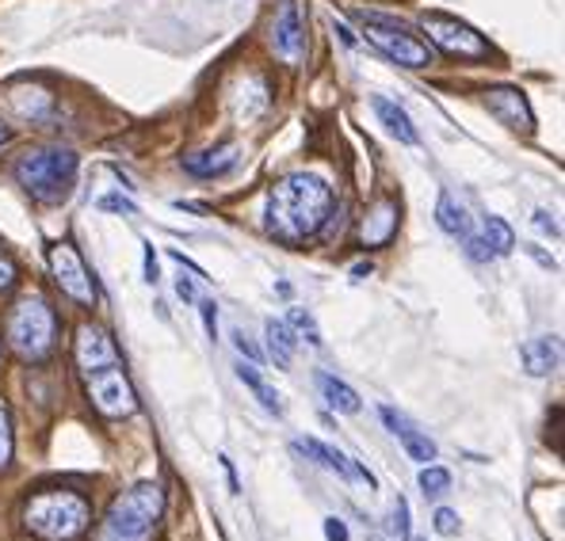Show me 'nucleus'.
I'll list each match as a JSON object with an SVG mask.
<instances>
[{"instance_id": "nucleus-13", "label": "nucleus", "mask_w": 565, "mask_h": 541, "mask_svg": "<svg viewBox=\"0 0 565 541\" xmlns=\"http://www.w3.org/2000/svg\"><path fill=\"white\" fill-rule=\"evenodd\" d=\"M73 363H77L81 374H88V370H96V366L119 363V347L111 344V336H107L104 328L81 324L77 339H73Z\"/></svg>"}, {"instance_id": "nucleus-28", "label": "nucleus", "mask_w": 565, "mask_h": 541, "mask_svg": "<svg viewBox=\"0 0 565 541\" xmlns=\"http://www.w3.org/2000/svg\"><path fill=\"white\" fill-rule=\"evenodd\" d=\"M199 313H203L206 336H211V339H218V305H214L211 297H203V302H199Z\"/></svg>"}, {"instance_id": "nucleus-1", "label": "nucleus", "mask_w": 565, "mask_h": 541, "mask_svg": "<svg viewBox=\"0 0 565 541\" xmlns=\"http://www.w3.org/2000/svg\"><path fill=\"white\" fill-rule=\"evenodd\" d=\"M332 191L321 176L310 172H290L282 176L268 195V229L271 237L298 245V240L318 237L321 226L329 221Z\"/></svg>"}, {"instance_id": "nucleus-17", "label": "nucleus", "mask_w": 565, "mask_h": 541, "mask_svg": "<svg viewBox=\"0 0 565 541\" xmlns=\"http://www.w3.org/2000/svg\"><path fill=\"white\" fill-rule=\"evenodd\" d=\"M371 107H375L382 127L402 141V145H417V127H413V119L405 115V107H397L394 99H386V96H375V99H371Z\"/></svg>"}, {"instance_id": "nucleus-11", "label": "nucleus", "mask_w": 565, "mask_h": 541, "mask_svg": "<svg viewBox=\"0 0 565 541\" xmlns=\"http://www.w3.org/2000/svg\"><path fill=\"white\" fill-rule=\"evenodd\" d=\"M481 104H486L509 130H520V134H531V130H535V115H531V107L520 88H486L481 91Z\"/></svg>"}, {"instance_id": "nucleus-12", "label": "nucleus", "mask_w": 565, "mask_h": 541, "mask_svg": "<svg viewBox=\"0 0 565 541\" xmlns=\"http://www.w3.org/2000/svg\"><path fill=\"white\" fill-rule=\"evenodd\" d=\"M295 454H302V457H310V462H318L321 469H329V473H337V477H344V480H360V485H367V488H375V477H371L363 465H355L352 457H344L340 451H332V446L326 443H318V439H295Z\"/></svg>"}, {"instance_id": "nucleus-35", "label": "nucleus", "mask_w": 565, "mask_h": 541, "mask_svg": "<svg viewBox=\"0 0 565 541\" xmlns=\"http://www.w3.org/2000/svg\"><path fill=\"white\" fill-rule=\"evenodd\" d=\"M161 274H157V252L153 245H146V282H157Z\"/></svg>"}, {"instance_id": "nucleus-29", "label": "nucleus", "mask_w": 565, "mask_h": 541, "mask_svg": "<svg viewBox=\"0 0 565 541\" xmlns=\"http://www.w3.org/2000/svg\"><path fill=\"white\" fill-rule=\"evenodd\" d=\"M436 530H439V534H447V538H455V534H459V515L447 511V507H439V511H436Z\"/></svg>"}, {"instance_id": "nucleus-20", "label": "nucleus", "mask_w": 565, "mask_h": 541, "mask_svg": "<svg viewBox=\"0 0 565 541\" xmlns=\"http://www.w3.org/2000/svg\"><path fill=\"white\" fill-rule=\"evenodd\" d=\"M478 237L486 240V248L493 252V260H501V256H509L512 248H516V232L504 218H486L478 229Z\"/></svg>"}, {"instance_id": "nucleus-10", "label": "nucleus", "mask_w": 565, "mask_h": 541, "mask_svg": "<svg viewBox=\"0 0 565 541\" xmlns=\"http://www.w3.org/2000/svg\"><path fill=\"white\" fill-rule=\"evenodd\" d=\"M271 46L287 65H298L306 57V12L302 4L287 0L276 15V28H271Z\"/></svg>"}, {"instance_id": "nucleus-6", "label": "nucleus", "mask_w": 565, "mask_h": 541, "mask_svg": "<svg viewBox=\"0 0 565 541\" xmlns=\"http://www.w3.org/2000/svg\"><path fill=\"white\" fill-rule=\"evenodd\" d=\"M352 15L363 28V35H367V43H375L390 62L405 65V69H424V65H431L428 43H420L405 23L390 20V15H379V12H363V8H355Z\"/></svg>"}, {"instance_id": "nucleus-7", "label": "nucleus", "mask_w": 565, "mask_h": 541, "mask_svg": "<svg viewBox=\"0 0 565 541\" xmlns=\"http://www.w3.org/2000/svg\"><path fill=\"white\" fill-rule=\"evenodd\" d=\"M81 378H85L88 401H93L99 415H107V420H127V415L138 412V397H135V389H130L127 374H122V359L96 366V370L81 374Z\"/></svg>"}, {"instance_id": "nucleus-31", "label": "nucleus", "mask_w": 565, "mask_h": 541, "mask_svg": "<svg viewBox=\"0 0 565 541\" xmlns=\"http://www.w3.org/2000/svg\"><path fill=\"white\" fill-rule=\"evenodd\" d=\"M234 344H237V351L245 355V359H253V363H260V351H256V344L245 336L241 328H234Z\"/></svg>"}, {"instance_id": "nucleus-16", "label": "nucleus", "mask_w": 565, "mask_h": 541, "mask_svg": "<svg viewBox=\"0 0 565 541\" xmlns=\"http://www.w3.org/2000/svg\"><path fill=\"white\" fill-rule=\"evenodd\" d=\"M520 359L527 366L531 378H546L558 366V339L554 336H535L520 347Z\"/></svg>"}, {"instance_id": "nucleus-21", "label": "nucleus", "mask_w": 565, "mask_h": 541, "mask_svg": "<svg viewBox=\"0 0 565 541\" xmlns=\"http://www.w3.org/2000/svg\"><path fill=\"white\" fill-rule=\"evenodd\" d=\"M268 351H271V359H276L279 366H290V359H295V347H298V339H295V332H290V324L287 321H268Z\"/></svg>"}, {"instance_id": "nucleus-30", "label": "nucleus", "mask_w": 565, "mask_h": 541, "mask_svg": "<svg viewBox=\"0 0 565 541\" xmlns=\"http://www.w3.org/2000/svg\"><path fill=\"white\" fill-rule=\"evenodd\" d=\"M394 527L402 538H409V504H405L402 496H397V504H394Z\"/></svg>"}, {"instance_id": "nucleus-33", "label": "nucleus", "mask_w": 565, "mask_h": 541, "mask_svg": "<svg viewBox=\"0 0 565 541\" xmlns=\"http://www.w3.org/2000/svg\"><path fill=\"white\" fill-rule=\"evenodd\" d=\"M326 538L329 541H348V527L337 519V515H332V519H326Z\"/></svg>"}, {"instance_id": "nucleus-3", "label": "nucleus", "mask_w": 565, "mask_h": 541, "mask_svg": "<svg viewBox=\"0 0 565 541\" xmlns=\"http://www.w3.org/2000/svg\"><path fill=\"white\" fill-rule=\"evenodd\" d=\"M164 511V493L153 480H141L130 493H122L107 507L104 527H99L96 541H149L161 522Z\"/></svg>"}, {"instance_id": "nucleus-34", "label": "nucleus", "mask_w": 565, "mask_h": 541, "mask_svg": "<svg viewBox=\"0 0 565 541\" xmlns=\"http://www.w3.org/2000/svg\"><path fill=\"white\" fill-rule=\"evenodd\" d=\"M535 226L543 229V232H551V237H558V221H554L546 210H539V214H535Z\"/></svg>"}, {"instance_id": "nucleus-26", "label": "nucleus", "mask_w": 565, "mask_h": 541, "mask_svg": "<svg viewBox=\"0 0 565 541\" xmlns=\"http://www.w3.org/2000/svg\"><path fill=\"white\" fill-rule=\"evenodd\" d=\"M12 446H15V439H12V415H8L4 401H0V469H8V462H12Z\"/></svg>"}, {"instance_id": "nucleus-25", "label": "nucleus", "mask_w": 565, "mask_h": 541, "mask_svg": "<svg viewBox=\"0 0 565 541\" xmlns=\"http://www.w3.org/2000/svg\"><path fill=\"white\" fill-rule=\"evenodd\" d=\"M420 488H424V496H444L447 488H451V473L439 469V465H424V469H420Z\"/></svg>"}, {"instance_id": "nucleus-4", "label": "nucleus", "mask_w": 565, "mask_h": 541, "mask_svg": "<svg viewBox=\"0 0 565 541\" xmlns=\"http://www.w3.org/2000/svg\"><path fill=\"white\" fill-rule=\"evenodd\" d=\"M88 519V504L77 493H65V488H50V493H39L23 504V527L43 541H73L85 534Z\"/></svg>"}, {"instance_id": "nucleus-22", "label": "nucleus", "mask_w": 565, "mask_h": 541, "mask_svg": "<svg viewBox=\"0 0 565 541\" xmlns=\"http://www.w3.org/2000/svg\"><path fill=\"white\" fill-rule=\"evenodd\" d=\"M436 218H439V229L444 232H451V237H467L470 232V218H467V210H462L459 203H455L451 195H439V206H436Z\"/></svg>"}, {"instance_id": "nucleus-18", "label": "nucleus", "mask_w": 565, "mask_h": 541, "mask_svg": "<svg viewBox=\"0 0 565 541\" xmlns=\"http://www.w3.org/2000/svg\"><path fill=\"white\" fill-rule=\"evenodd\" d=\"M237 164V145H218L211 149V153H199V156H188L184 169L191 172V176H222V172H230Z\"/></svg>"}, {"instance_id": "nucleus-36", "label": "nucleus", "mask_w": 565, "mask_h": 541, "mask_svg": "<svg viewBox=\"0 0 565 541\" xmlns=\"http://www.w3.org/2000/svg\"><path fill=\"white\" fill-rule=\"evenodd\" d=\"M177 294L184 297V302H195V286H191V279H180L177 282Z\"/></svg>"}, {"instance_id": "nucleus-24", "label": "nucleus", "mask_w": 565, "mask_h": 541, "mask_svg": "<svg viewBox=\"0 0 565 541\" xmlns=\"http://www.w3.org/2000/svg\"><path fill=\"white\" fill-rule=\"evenodd\" d=\"M287 324H290V332H298V336H306V344H313V347H321V332H318V321H313L306 310H290L287 313Z\"/></svg>"}, {"instance_id": "nucleus-32", "label": "nucleus", "mask_w": 565, "mask_h": 541, "mask_svg": "<svg viewBox=\"0 0 565 541\" xmlns=\"http://www.w3.org/2000/svg\"><path fill=\"white\" fill-rule=\"evenodd\" d=\"M15 282V263L8 260V252L0 248V290H8Z\"/></svg>"}, {"instance_id": "nucleus-8", "label": "nucleus", "mask_w": 565, "mask_h": 541, "mask_svg": "<svg viewBox=\"0 0 565 541\" xmlns=\"http://www.w3.org/2000/svg\"><path fill=\"white\" fill-rule=\"evenodd\" d=\"M424 35L428 43H436L439 50L455 57H489V43L462 20H451V15H439V12H424L420 20Z\"/></svg>"}, {"instance_id": "nucleus-37", "label": "nucleus", "mask_w": 565, "mask_h": 541, "mask_svg": "<svg viewBox=\"0 0 565 541\" xmlns=\"http://www.w3.org/2000/svg\"><path fill=\"white\" fill-rule=\"evenodd\" d=\"M8 141V127H4V119H0V145Z\"/></svg>"}, {"instance_id": "nucleus-5", "label": "nucleus", "mask_w": 565, "mask_h": 541, "mask_svg": "<svg viewBox=\"0 0 565 541\" xmlns=\"http://www.w3.org/2000/svg\"><path fill=\"white\" fill-rule=\"evenodd\" d=\"M4 339L23 363H43L57 344V313L46 297L23 294L4 321Z\"/></svg>"}, {"instance_id": "nucleus-23", "label": "nucleus", "mask_w": 565, "mask_h": 541, "mask_svg": "<svg viewBox=\"0 0 565 541\" xmlns=\"http://www.w3.org/2000/svg\"><path fill=\"white\" fill-rule=\"evenodd\" d=\"M237 378L245 381L248 389H253V397H256V401L264 404V412H271V415H282V408H279V397H276V389H271L268 381H264L260 374H256V366H245V363H241V366H237Z\"/></svg>"}, {"instance_id": "nucleus-2", "label": "nucleus", "mask_w": 565, "mask_h": 541, "mask_svg": "<svg viewBox=\"0 0 565 541\" xmlns=\"http://www.w3.org/2000/svg\"><path fill=\"white\" fill-rule=\"evenodd\" d=\"M15 180L31 198L54 206L65 203L77 183V153L65 145H35L15 161Z\"/></svg>"}, {"instance_id": "nucleus-9", "label": "nucleus", "mask_w": 565, "mask_h": 541, "mask_svg": "<svg viewBox=\"0 0 565 541\" xmlns=\"http://www.w3.org/2000/svg\"><path fill=\"white\" fill-rule=\"evenodd\" d=\"M50 274H54V282L62 286L65 297H73V302H81V305L96 302V282H93L85 260H81L77 248H73L70 240H62V245L50 248Z\"/></svg>"}, {"instance_id": "nucleus-27", "label": "nucleus", "mask_w": 565, "mask_h": 541, "mask_svg": "<svg viewBox=\"0 0 565 541\" xmlns=\"http://www.w3.org/2000/svg\"><path fill=\"white\" fill-rule=\"evenodd\" d=\"M99 210H111V214H127V218H138V206L130 203V198H122V195L99 198Z\"/></svg>"}, {"instance_id": "nucleus-15", "label": "nucleus", "mask_w": 565, "mask_h": 541, "mask_svg": "<svg viewBox=\"0 0 565 541\" xmlns=\"http://www.w3.org/2000/svg\"><path fill=\"white\" fill-rule=\"evenodd\" d=\"M394 232H397V203L394 198H379V203L367 210V218H363L360 240L367 248H382L394 240Z\"/></svg>"}, {"instance_id": "nucleus-38", "label": "nucleus", "mask_w": 565, "mask_h": 541, "mask_svg": "<svg viewBox=\"0 0 565 541\" xmlns=\"http://www.w3.org/2000/svg\"><path fill=\"white\" fill-rule=\"evenodd\" d=\"M409 541H424V538H413V534H409Z\"/></svg>"}, {"instance_id": "nucleus-14", "label": "nucleus", "mask_w": 565, "mask_h": 541, "mask_svg": "<svg viewBox=\"0 0 565 541\" xmlns=\"http://www.w3.org/2000/svg\"><path fill=\"white\" fill-rule=\"evenodd\" d=\"M382 423H386L390 431H394L397 439H402V446H405V454L413 457V462H436V443H431L428 435H424L420 428H413L409 420H405V415H397L394 408H382Z\"/></svg>"}, {"instance_id": "nucleus-19", "label": "nucleus", "mask_w": 565, "mask_h": 541, "mask_svg": "<svg viewBox=\"0 0 565 541\" xmlns=\"http://www.w3.org/2000/svg\"><path fill=\"white\" fill-rule=\"evenodd\" d=\"M318 389H321V397H326V404L337 408V412H344V415H355L363 408L360 393H355L352 386H344L340 378H332V374H318Z\"/></svg>"}]
</instances>
